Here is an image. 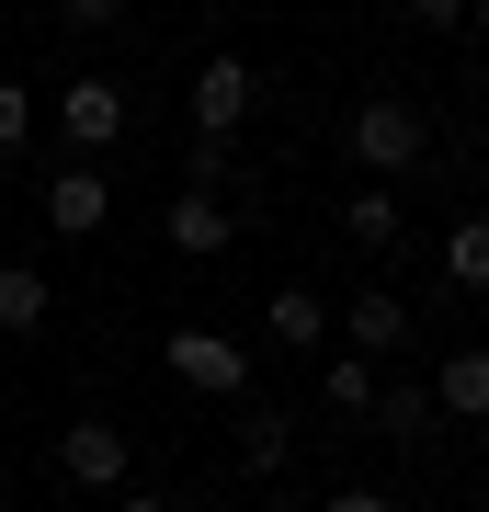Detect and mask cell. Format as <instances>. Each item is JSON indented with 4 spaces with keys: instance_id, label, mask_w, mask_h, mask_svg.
Returning a JSON list of instances; mask_svg holds the SVG:
<instances>
[{
    "instance_id": "obj_1",
    "label": "cell",
    "mask_w": 489,
    "mask_h": 512,
    "mask_svg": "<svg viewBox=\"0 0 489 512\" xmlns=\"http://www.w3.org/2000/svg\"><path fill=\"white\" fill-rule=\"evenodd\" d=\"M342 148H353L364 183H399L421 148H433V114H421L410 92H364V103H353V126H342Z\"/></svg>"
},
{
    "instance_id": "obj_2",
    "label": "cell",
    "mask_w": 489,
    "mask_h": 512,
    "mask_svg": "<svg viewBox=\"0 0 489 512\" xmlns=\"http://www.w3.org/2000/svg\"><path fill=\"white\" fill-rule=\"evenodd\" d=\"M182 114H194V137H239L262 114V69L251 57H205V69L182 80Z\"/></svg>"
},
{
    "instance_id": "obj_3",
    "label": "cell",
    "mask_w": 489,
    "mask_h": 512,
    "mask_svg": "<svg viewBox=\"0 0 489 512\" xmlns=\"http://www.w3.org/2000/svg\"><path fill=\"white\" fill-rule=\"evenodd\" d=\"M126 126H137L126 80H103V69H91V80H57V137H69L80 160H103V148L126 137Z\"/></svg>"
},
{
    "instance_id": "obj_4",
    "label": "cell",
    "mask_w": 489,
    "mask_h": 512,
    "mask_svg": "<svg viewBox=\"0 0 489 512\" xmlns=\"http://www.w3.org/2000/svg\"><path fill=\"white\" fill-rule=\"evenodd\" d=\"M160 353H171V376H182V387H205V399H251V353H239L228 330H194V319H182Z\"/></svg>"
},
{
    "instance_id": "obj_5",
    "label": "cell",
    "mask_w": 489,
    "mask_h": 512,
    "mask_svg": "<svg viewBox=\"0 0 489 512\" xmlns=\"http://www.w3.org/2000/svg\"><path fill=\"white\" fill-rule=\"evenodd\" d=\"M126 467H137V444L114 433V421H69V433H57V478H69V490H126Z\"/></svg>"
},
{
    "instance_id": "obj_6",
    "label": "cell",
    "mask_w": 489,
    "mask_h": 512,
    "mask_svg": "<svg viewBox=\"0 0 489 512\" xmlns=\"http://www.w3.org/2000/svg\"><path fill=\"white\" fill-rule=\"evenodd\" d=\"M160 239L182 262H217L228 239H239V217H228V194H205V183H171V205H160Z\"/></svg>"
},
{
    "instance_id": "obj_7",
    "label": "cell",
    "mask_w": 489,
    "mask_h": 512,
    "mask_svg": "<svg viewBox=\"0 0 489 512\" xmlns=\"http://www.w3.org/2000/svg\"><path fill=\"white\" fill-rule=\"evenodd\" d=\"M114 217V183H103V160H69V171H46V228L57 239H91Z\"/></svg>"
},
{
    "instance_id": "obj_8",
    "label": "cell",
    "mask_w": 489,
    "mask_h": 512,
    "mask_svg": "<svg viewBox=\"0 0 489 512\" xmlns=\"http://www.w3.org/2000/svg\"><path fill=\"white\" fill-rule=\"evenodd\" d=\"M421 387H433V410H444V421H489V342H455Z\"/></svg>"
},
{
    "instance_id": "obj_9",
    "label": "cell",
    "mask_w": 489,
    "mask_h": 512,
    "mask_svg": "<svg viewBox=\"0 0 489 512\" xmlns=\"http://www.w3.org/2000/svg\"><path fill=\"white\" fill-rule=\"evenodd\" d=\"M46 319H57V285H46V262H0V342H35Z\"/></svg>"
},
{
    "instance_id": "obj_10",
    "label": "cell",
    "mask_w": 489,
    "mask_h": 512,
    "mask_svg": "<svg viewBox=\"0 0 489 512\" xmlns=\"http://www.w3.org/2000/svg\"><path fill=\"white\" fill-rule=\"evenodd\" d=\"M364 421H376L399 456H433V421H444V410H433V387H387V376H376V410H364Z\"/></svg>"
},
{
    "instance_id": "obj_11",
    "label": "cell",
    "mask_w": 489,
    "mask_h": 512,
    "mask_svg": "<svg viewBox=\"0 0 489 512\" xmlns=\"http://www.w3.org/2000/svg\"><path fill=\"white\" fill-rule=\"evenodd\" d=\"M342 342H353V353H399V342H410V296L364 285L353 308H342Z\"/></svg>"
},
{
    "instance_id": "obj_12",
    "label": "cell",
    "mask_w": 489,
    "mask_h": 512,
    "mask_svg": "<svg viewBox=\"0 0 489 512\" xmlns=\"http://www.w3.org/2000/svg\"><path fill=\"white\" fill-rule=\"evenodd\" d=\"M262 342H285V353H319V342H330V308H319V285H273V308H262Z\"/></svg>"
},
{
    "instance_id": "obj_13",
    "label": "cell",
    "mask_w": 489,
    "mask_h": 512,
    "mask_svg": "<svg viewBox=\"0 0 489 512\" xmlns=\"http://www.w3.org/2000/svg\"><path fill=\"white\" fill-rule=\"evenodd\" d=\"M342 228H353V251H399V239H410V205L387 194V183H353V205H342Z\"/></svg>"
},
{
    "instance_id": "obj_14",
    "label": "cell",
    "mask_w": 489,
    "mask_h": 512,
    "mask_svg": "<svg viewBox=\"0 0 489 512\" xmlns=\"http://www.w3.org/2000/svg\"><path fill=\"white\" fill-rule=\"evenodd\" d=\"M296 467V410H251L239 421V478H285Z\"/></svg>"
},
{
    "instance_id": "obj_15",
    "label": "cell",
    "mask_w": 489,
    "mask_h": 512,
    "mask_svg": "<svg viewBox=\"0 0 489 512\" xmlns=\"http://www.w3.org/2000/svg\"><path fill=\"white\" fill-rule=\"evenodd\" d=\"M319 410H342V421L376 410V353H319Z\"/></svg>"
},
{
    "instance_id": "obj_16",
    "label": "cell",
    "mask_w": 489,
    "mask_h": 512,
    "mask_svg": "<svg viewBox=\"0 0 489 512\" xmlns=\"http://www.w3.org/2000/svg\"><path fill=\"white\" fill-rule=\"evenodd\" d=\"M444 285L455 296H489V217H455L444 228Z\"/></svg>"
},
{
    "instance_id": "obj_17",
    "label": "cell",
    "mask_w": 489,
    "mask_h": 512,
    "mask_svg": "<svg viewBox=\"0 0 489 512\" xmlns=\"http://www.w3.org/2000/svg\"><path fill=\"white\" fill-rule=\"evenodd\" d=\"M23 137H35V92H23V80H0V160H12Z\"/></svg>"
},
{
    "instance_id": "obj_18",
    "label": "cell",
    "mask_w": 489,
    "mask_h": 512,
    "mask_svg": "<svg viewBox=\"0 0 489 512\" xmlns=\"http://www.w3.org/2000/svg\"><path fill=\"white\" fill-rule=\"evenodd\" d=\"M57 23H80V35H103V23H126V0H57Z\"/></svg>"
},
{
    "instance_id": "obj_19",
    "label": "cell",
    "mask_w": 489,
    "mask_h": 512,
    "mask_svg": "<svg viewBox=\"0 0 489 512\" xmlns=\"http://www.w3.org/2000/svg\"><path fill=\"white\" fill-rule=\"evenodd\" d=\"M399 12L421 23V35H455V23H467V0H399Z\"/></svg>"
},
{
    "instance_id": "obj_20",
    "label": "cell",
    "mask_w": 489,
    "mask_h": 512,
    "mask_svg": "<svg viewBox=\"0 0 489 512\" xmlns=\"http://www.w3.org/2000/svg\"><path fill=\"white\" fill-rule=\"evenodd\" d=\"M319 512H399V501H387V490H330Z\"/></svg>"
},
{
    "instance_id": "obj_21",
    "label": "cell",
    "mask_w": 489,
    "mask_h": 512,
    "mask_svg": "<svg viewBox=\"0 0 489 512\" xmlns=\"http://www.w3.org/2000/svg\"><path fill=\"white\" fill-rule=\"evenodd\" d=\"M114 512H171V501L160 490H114Z\"/></svg>"
},
{
    "instance_id": "obj_22",
    "label": "cell",
    "mask_w": 489,
    "mask_h": 512,
    "mask_svg": "<svg viewBox=\"0 0 489 512\" xmlns=\"http://www.w3.org/2000/svg\"><path fill=\"white\" fill-rule=\"evenodd\" d=\"M467 23H478V35H489V0H467Z\"/></svg>"
},
{
    "instance_id": "obj_23",
    "label": "cell",
    "mask_w": 489,
    "mask_h": 512,
    "mask_svg": "<svg viewBox=\"0 0 489 512\" xmlns=\"http://www.w3.org/2000/svg\"><path fill=\"white\" fill-rule=\"evenodd\" d=\"M478 490H489V467H478Z\"/></svg>"
}]
</instances>
